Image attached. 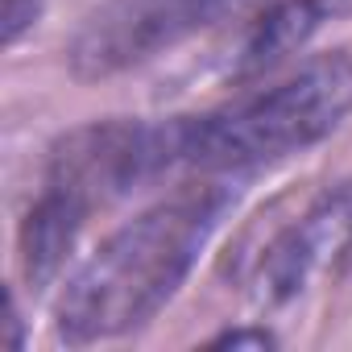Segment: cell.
<instances>
[{"label":"cell","mask_w":352,"mask_h":352,"mask_svg":"<svg viewBox=\"0 0 352 352\" xmlns=\"http://www.w3.org/2000/svg\"><path fill=\"white\" fill-rule=\"evenodd\" d=\"M232 208V187L199 183L157 199L120 224L67 278L54 311L58 336L67 344H100L149 323L179 294Z\"/></svg>","instance_id":"cell-1"},{"label":"cell","mask_w":352,"mask_h":352,"mask_svg":"<svg viewBox=\"0 0 352 352\" xmlns=\"http://www.w3.org/2000/svg\"><path fill=\"white\" fill-rule=\"evenodd\" d=\"M183 166V116L170 120H96L71 129L54 149L21 224V265L34 286H46L75 249L79 228L96 208H108L137 187Z\"/></svg>","instance_id":"cell-2"},{"label":"cell","mask_w":352,"mask_h":352,"mask_svg":"<svg viewBox=\"0 0 352 352\" xmlns=\"http://www.w3.org/2000/svg\"><path fill=\"white\" fill-rule=\"evenodd\" d=\"M352 112V50L302 63L274 87L216 112L183 116V166L204 174L253 170L323 141Z\"/></svg>","instance_id":"cell-3"},{"label":"cell","mask_w":352,"mask_h":352,"mask_svg":"<svg viewBox=\"0 0 352 352\" xmlns=\"http://www.w3.org/2000/svg\"><path fill=\"white\" fill-rule=\"evenodd\" d=\"M236 0H104L71 38L67 63L79 79H112L212 25Z\"/></svg>","instance_id":"cell-4"},{"label":"cell","mask_w":352,"mask_h":352,"mask_svg":"<svg viewBox=\"0 0 352 352\" xmlns=\"http://www.w3.org/2000/svg\"><path fill=\"white\" fill-rule=\"evenodd\" d=\"M352 265V183L315 199L261 257L257 298L265 307L294 302L315 282Z\"/></svg>","instance_id":"cell-5"},{"label":"cell","mask_w":352,"mask_h":352,"mask_svg":"<svg viewBox=\"0 0 352 352\" xmlns=\"http://www.w3.org/2000/svg\"><path fill=\"white\" fill-rule=\"evenodd\" d=\"M348 13H352V0H278L249 30L236 54V75L274 71L278 63H286L294 50H302L311 38H319L327 25H336Z\"/></svg>","instance_id":"cell-6"},{"label":"cell","mask_w":352,"mask_h":352,"mask_svg":"<svg viewBox=\"0 0 352 352\" xmlns=\"http://www.w3.org/2000/svg\"><path fill=\"white\" fill-rule=\"evenodd\" d=\"M46 13V0H0V42L17 46Z\"/></svg>","instance_id":"cell-7"},{"label":"cell","mask_w":352,"mask_h":352,"mask_svg":"<svg viewBox=\"0 0 352 352\" xmlns=\"http://www.w3.org/2000/svg\"><path fill=\"white\" fill-rule=\"evenodd\" d=\"M216 344H232V348H270L274 344V336L270 331H228V336H220Z\"/></svg>","instance_id":"cell-8"},{"label":"cell","mask_w":352,"mask_h":352,"mask_svg":"<svg viewBox=\"0 0 352 352\" xmlns=\"http://www.w3.org/2000/svg\"><path fill=\"white\" fill-rule=\"evenodd\" d=\"M9 344L17 348L21 344V315H17V302L9 298Z\"/></svg>","instance_id":"cell-9"}]
</instances>
